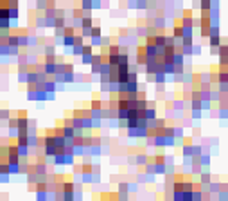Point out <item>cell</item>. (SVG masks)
Listing matches in <instances>:
<instances>
[{
    "mask_svg": "<svg viewBox=\"0 0 228 201\" xmlns=\"http://www.w3.org/2000/svg\"><path fill=\"white\" fill-rule=\"evenodd\" d=\"M108 54H121V43H110L108 45Z\"/></svg>",
    "mask_w": 228,
    "mask_h": 201,
    "instance_id": "1",
    "label": "cell"
},
{
    "mask_svg": "<svg viewBox=\"0 0 228 201\" xmlns=\"http://www.w3.org/2000/svg\"><path fill=\"white\" fill-rule=\"evenodd\" d=\"M210 40V47H219L221 45V36H208Z\"/></svg>",
    "mask_w": 228,
    "mask_h": 201,
    "instance_id": "2",
    "label": "cell"
},
{
    "mask_svg": "<svg viewBox=\"0 0 228 201\" xmlns=\"http://www.w3.org/2000/svg\"><path fill=\"white\" fill-rule=\"evenodd\" d=\"M99 36H102V31H101V27H97V25H92V38H99Z\"/></svg>",
    "mask_w": 228,
    "mask_h": 201,
    "instance_id": "3",
    "label": "cell"
},
{
    "mask_svg": "<svg viewBox=\"0 0 228 201\" xmlns=\"http://www.w3.org/2000/svg\"><path fill=\"white\" fill-rule=\"evenodd\" d=\"M200 181H201V183H203V185H207L208 181H210V174H208V172H205V174H201V176H200Z\"/></svg>",
    "mask_w": 228,
    "mask_h": 201,
    "instance_id": "4",
    "label": "cell"
},
{
    "mask_svg": "<svg viewBox=\"0 0 228 201\" xmlns=\"http://www.w3.org/2000/svg\"><path fill=\"white\" fill-rule=\"evenodd\" d=\"M135 164H136V165H146V164H147V160H146V154H144V156H142V154H140V156H136V162H135Z\"/></svg>",
    "mask_w": 228,
    "mask_h": 201,
    "instance_id": "5",
    "label": "cell"
},
{
    "mask_svg": "<svg viewBox=\"0 0 228 201\" xmlns=\"http://www.w3.org/2000/svg\"><path fill=\"white\" fill-rule=\"evenodd\" d=\"M0 119L4 120V119H9V111L7 110H0Z\"/></svg>",
    "mask_w": 228,
    "mask_h": 201,
    "instance_id": "6",
    "label": "cell"
}]
</instances>
